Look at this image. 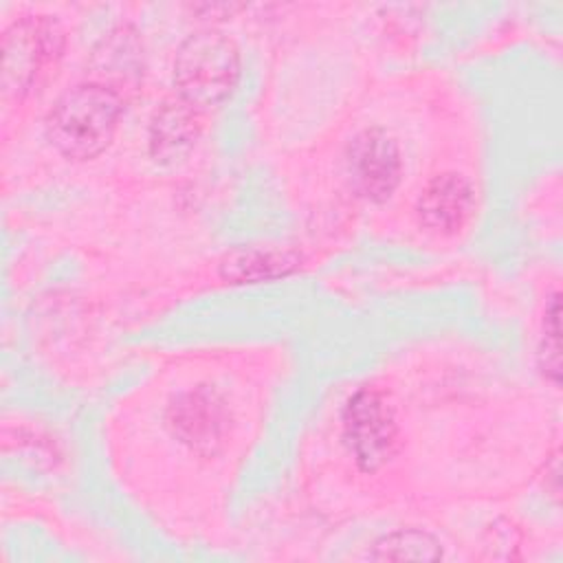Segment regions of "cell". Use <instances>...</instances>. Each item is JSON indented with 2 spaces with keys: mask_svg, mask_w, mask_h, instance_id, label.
<instances>
[{
  "mask_svg": "<svg viewBox=\"0 0 563 563\" xmlns=\"http://www.w3.org/2000/svg\"><path fill=\"white\" fill-rule=\"evenodd\" d=\"M121 112L123 99L117 92L84 81L53 103L46 117V139L66 158H95L110 145Z\"/></svg>",
  "mask_w": 563,
  "mask_h": 563,
  "instance_id": "6da1fadb",
  "label": "cell"
},
{
  "mask_svg": "<svg viewBox=\"0 0 563 563\" xmlns=\"http://www.w3.org/2000/svg\"><path fill=\"white\" fill-rule=\"evenodd\" d=\"M240 79V51L220 31L202 29L187 35L174 59V86L178 97L198 110L229 99Z\"/></svg>",
  "mask_w": 563,
  "mask_h": 563,
  "instance_id": "7a4b0ae2",
  "label": "cell"
},
{
  "mask_svg": "<svg viewBox=\"0 0 563 563\" xmlns=\"http://www.w3.org/2000/svg\"><path fill=\"white\" fill-rule=\"evenodd\" d=\"M64 33L48 15H31L13 22L2 35V92L22 97L31 92L57 62Z\"/></svg>",
  "mask_w": 563,
  "mask_h": 563,
  "instance_id": "3957f363",
  "label": "cell"
},
{
  "mask_svg": "<svg viewBox=\"0 0 563 563\" xmlns=\"http://www.w3.org/2000/svg\"><path fill=\"white\" fill-rule=\"evenodd\" d=\"M345 442L363 471H376L398 444V424L387 400L374 389H358L343 411Z\"/></svg>",
  "mask_w": 563,
  "mask_h": 563,
  "instance_id": "277c9868",
  "label": "cell"
},
{
  "mask_svg": "<svg viewBox=\"0 0 563 563\" xmlns=\"http://www.w3.org/2000/svg\"><path fill=\"white\" fill-rule=\"evenodd\" d=\"M347 174L352 187L372 202L387 200L400 183L402 158L391 134L367 128L347 147Z\"/></svg>",
  "mask_w": 563,
  "mask_h": 563,
  "instance_id": "5b68a950",
  "label": "cell"
},
{
  "mask_svg": "<svg viewBox=\"0 0 563 563\" xmlns=\"http://www.w3.org/2000/svg\"><path fill=\"white\" fill-rule=\"evenodd\" d=\"M167 420L180 442L200 453H213L224 442L229 416L213 391L191 389L169 405Z\"/></svg>",
  "mask_w": 563,
  "mask_h": 563,
  "instance_id": "8992f818",
  "label": "cell"
},
{
  "mask_svg": "<svg viewBox=\"0 0 563 563\" xmlns=\"http://www.w3.org/2000/svg\"><path fill=\"white\" fill-rule=\"evenodd\" d=\"M475 191L471 183L455 174L444 172L433 176L420 191L416 202L418 222L440 235H451L460 231L473 216Z\"/></svg>",
  "mask_w": 563,
  "mask_h": 563,
  "instance_id": "52a82bcc",
  "label": "cell"
},
{
  "mask_svg": "<svg viewBox=\"0 0 563 563\" xmlns=\"http://www.w3.org/2000/svg\"><path fill=\"white\" fill-rule=\"evenodd\" d=\"M202 132V110L194 108L178 95L165 99L150 121V154L156 163L174 165L183 161Z\"/></svg>",
  "mask_w": 563,
  "mask_h": 563,
  "instance_id": "ba28073f",
  "label": "cell"
},
{
  "mask_svg": "<svg viewBox=\"0 0 563 563\" xmlns=\"http://www.w3.org/2000/svg\"><path fill=\"white\" fill-rule=\"evenodd\" d=\"M92 79L117 92L134 90L143 77V48L139 33L132 26L112 29L95 48L92 59Z\"/></svg>",
  "mask_w": 563,
  "mask_h": 563,
  "instance_id": "9c48e42d",
  "label": "cell"
},
{
  "mask_svg": "<svg viewBox=\"0 0 563 563\" xmlns=\"http://www.w3.org/2000/svg\"><path fill=\"white\" fill-rule=\"evenodd\" d=\"M299 266V255L282 249H235L222 264L220 275L233 284L266 282L290 275Z\"/></svg>",
  "mask_w": 563,
  "mask_h": 563,
  "instance_id": "30bf717a",
  "label": "cell"
},
{
  "mask_svg": "<svg viewBox=\"0 0 563 563\" xmlns=\"http://www.w3.org/2000/svg\"><path fill=\"white\" fill-rule=\"evenodd\" d=\"M369 556L376 561H438L442 559V548L429 532L396 530L380 537Z\"/></svg>",
  "mask_w": 563,
  "mask_h": 563,
  "instance_id": "8fae6325",
  "label": "cell"
},
{
  "mask_svg": "<svg viewBox=\"0 0 563 563\" xmlns=\"http://www.w3.org/2000/svg\"><path fill=\"white\" fill-rule=\"evenodd\" d=\"M561 303L559 295H552L550 306L545 308V319H543V336L539 345V367L543 369L545 378H550L554 385L559 383L561 376Z\"/></svg>",
  "mask_w": 563,
  "mask_h": 563,
  "instance_id": "7c38bea8",
  "label": "cell"
}]
</instances>
